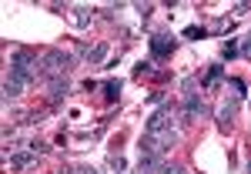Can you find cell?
Here are the masks:
<instances>
[{
  "label": "cell",
  "mask_w": 251,
  "mask_h": 174,
  "mask_svg": "<svg viewBox=\"0 0 251 174\" xmlns=\"http://www.w3.org/2000/svg\"><path fill=\"white\" fill-rule=\"evenodd\" d=\"M77 64L74 54L60 50V47H50L40 54V80H57V77H67V71Z\"/></svg>",
  "instance_id": "obj_1"
},
{
  "label": "cell",
  "mask_w": 251,
  "mask_h": 174,
  "mask_svg": "<svg viewBox=\"0 0 251 174\" xmlns=\"http://www.w3.org/2000/svg\"><path fill=\"white\" fill-rule=\"evenodd\" d=\"M10 77L17 80V84H24V87H30L40 77V57H34L30 50H14V57H10Z\"/></svg>",
  "instance_id": "obj_2"
},
{
  "label": "cell",
  "mask_w": 251,
  "mask_h": 174,
  "mask_svg": "<svg viewBox=\"0 0 251 174\" xmlns=\"http://www.w3.org/2000/svg\"><path fill=\"white\" fill-rule=\"evenodd\" d=\"M177 144V131H161V134H144L141 137V154L164 157Z\"/></svg>",
  "instance_id": "obj_3"
},
{
  "label": "cell",
  "mask_w": 251,
  "mask_h": 174,
  "mask_svg": "<svg viewBox=\"0 0 251 174\" xmlns=\"http://www.w3.org/2000/svg\"><path fill=\"white\" fill-rule=\"evenodd\" d=\"M174 104L171 100H164L161 107H157L154 114L148 117V124H144V134H161V131H171V121H174Z\"/></svg>",
  "instance_id": "obj_4"
},
{
  "label": "cell",
  "mask_w": 251,
  "mask_h": 174,
  "mask_svg": "<svg viewBox=\"0 0 251 174\" xmlns=\"http://www.w3.org/2000/svg\"><path fill=\"white\" fill-rule=\"evenodd\" d=\"M148 47H151V57H154V60H164V57H171V54H174L177 40H174L171 34H151Z\"/></svg>",
  "instance_id": "obj_5"
},
{
  "label": "cell",
  "mask_w": 251,
  "mask_h": 174,
  "mask_svg": "<svg viewBox=\"0 0 251 174\" xmlns=\"http://www.w3.org/2000/svg\"><path fill=\"white\" fill-rule=\"evenodd\" d=\"M181 117H184V124H194L198 117H204V104H201V94L194 91V94H184V111H181Z\"/></svg>",
  "instance_id": "obj_6"
},
{
  "label": "cell",
  "mask_w": 251,
  "mask_h": 174,
  "mask_svg": "<svg viewBox=\"0 0 251 174\" xmlns=\"http://www.w3.org/2000/svg\"><path fill=\"white\" fill-rule=\"evenodd\" d=\"M234 117H238V100L228 97V100L218 107V127H221V131H231V127H234Z\"/></svg>",
  "instance_id": "obj_7"
},
{
  "label": "cell",
  "mask_w": 251,
  "mask_h": 174,
  "mask_svg": "<svg viewBox=\"0 0 251 174\" xmlns=\"http://www.w3.org/2000/svg\"><path fill=\"white\" fill-rule=\"evenodd\" d=\"M3 164H10L14 171H27L37 164V154L34 151H17V154H3Z\"/></svg>",
  "instance_id": "obj_8"
},
{
  "label": "cell",
  "mask_w": 251,
  "mask_h": 174,
  "mask_svg": "<svg viewBox=\"0 0 251 174\" xmlns=\"http://www.w3.org/2000/svg\"><path fill=\"white\" fill-rule=\"evenodd\" d=\"M67 94H71V80H67V77L47 80V97H50V104H60Z\"/></svg>",
  "instance_id": "obj_9"
},
{
  "label": "cell",
  "mask_w": 251,
  "mask_h": 174,
  "mask_svg": "<svg viewBox=\"0 0 251 174\" xmlns=\"http://www.w3.org/2000/svg\"><path fill=\"white\" fill-rule=\"evenodd\" d=\"M91 14H94V10H91V7H84V3L71 7V20H74V27H77V30H84V27L91 24Z\"/></svg>",
  "instance_id": "obj_10"
},
{
  "label": "cell",
  "mask_w": 251,
  "mask_h": 174,
  "mask_svg": "<svg viewBox=\"0 0 251 174\" xmlns=\"http://www.w3.org/2000/svg\"><path fill=\"white\" fill-rule=\"evenodd\" d=\"M24 94V84H17L14 77L3 80V104H10V100H17V97Z\"/></svg>",
  "instance_id": "obj_11"
},
{
  "label": "cell",
  "mask_w": 251,
  "mask_h": 174,
  "mask_svg": "<svg viewBox=\"0 0 251 174\" xmlns=\"http://www.w3.org/2000/svg\"><path fill=\"white\" fill-rule=\"evenodd\" d=\"M228 91H231V97L238 100V104H241V100L248 97V84H245L241 77H228Z\"/></svg>",
  "instance_id": "obj_12"
},
{
  "label": "cell",
  "mask_w": 251,
  "mask_h": 174,
  "mask_svg": "<svg viewBox=\"0 0 251 174\" xmlns=\"http://www.w3.org/2000/svg\"><path fill=\"white\" fill-rule=\"evenodd\" d=\"M221 77H225V67H221V64H214L211 71H208V77H204V87H208V91H214Z\"/></svg>",
  "instance_id": "obj_13"
},
{
  "label": "cell",
  "mask_w": 251,
  "mask_h": 174,
  "mask_svg": "<svg viewBox=\"0 0 251 174\" xmlns=\"http://www.w3.org/2000/svg\"><path fill=\"white\" fill-rule=\"evenodd\" d=\"M117 97H121V80H107L104 84V100L107 104H117Z\"/></svg>",
  "instance_id": "obj_14"
},
{
  "label": "cell",
  "mask_w": 251,
  "mask_h": 174,
  "mask_svg": "<svg viewBox=\"0 0 251 174\" xmlns=\"http://www.w3.org/2000/svg\"><path fill=\"white\" fill-rule=\"evenodd\" d=\"M157 71H154V60H141L134 67V77H154Z\"/></svg>",
  "instance_id": "obj_15"
},
{
  "label": "cell",
  "mask_w": 251,
  "mask_h": 174,
  "mask_svg": "<svg viewBox=\"0 0 251 174\" xmlns=\"http://www.w3.org/2000/svg\"><path fill=\"white\" fill-rule=\"evenodd\" d=\"M221 57H225V60L241 57V54H238V40H225V47H221Z\"/></svg>",
  "instance_id": "obj_16"
},
{
  "label": "cell",
  "mask_w": 251,
  "mask_h": 174,
  "mask_svg": "<svg viewBox=\"0 0 251 174\" xmlns=\"http://www.w3.org/2000/svg\"><path fill=\"white\" fill-rule=\"evenodd\" d=\"M107 168L117 171V174H124V171H127V161H124L121 154H111V157H107Z\"/></svg>",
  "instance_id": "obj_17"
},
{
  "label": "cell",
  "mask_w": 251,
  "mask_h": 174,
  "mask_svg": "<svg viewBox=\"0 0 251 174\" xmlns=\"http://www.w3.org/2000/svg\"><path fill=\"white\" fill-rule=\"evenodd\" d=\"M204 34H208V30H204V27H198V24H188V27H184V37H188V40L204 37Z\"/></svg>",
  "instance_id": "obj_18"
},
{
  "label": "cell",
  "mask_w": 251,
  "mask_h": 174,
  "mask_svg": "<svg viewBox=\"0 0 251 174\" xmlns=\"http://www.w3.org/2000/svg\"><path fill=\"white\" fill-rule=\"evenodd\" d=\"M134 10L141 14V20H148L151 14H154V3H134Z\"/></svg>",
  "instance_id": "obj_19"
},
{
  "label": "cell",
  "mask_w": 251,
  "mask_h": 174,
  "mask_svg": "<svg viewBox=\"0 0 251 174\" xmlns=\"http://www.w3.org/2000/svg\"><path fill=\"white\" fill-rule=\"evenodd\" d=\"M238 54H241V57H251V34H248V37H241V44H238Z\"/></svg>",
  "instance_id": "obj_20"
},
{
  "label": "cell",
  "mask_w": 251,
  "mask_h": 174,
  "mask_svg": "<svg viewBox=\"0 0 251 174\" xmlns=\"http://www.w3.org/2000/svg\"><path fill=\"white\" fill-rule=\"evenodd\" d=\"M214 30H218V34H228V30H231V20L218 17V20H214Z\"/></svg>",
  "instance_id": "obj_21"
},
{
  "label": "cell",
  "mask_w": 251,
  "mask_h": 174,
  "mask_svg": "<svg viewBox=\"0 0 251 174\" xmlns=\"http://www.w3.org/2000/svg\"><path fill=\"white\" fill-rule=\"evenodd\" d=\"M148 104L161 107V104H164V91H151V94H148Z\"/></svg>",
  "instance_id": "obj_22"
},
{
  "label": "cell",
  "mask_w": 251,
  "mask_h": 174,
  "mask_svg": "<svg viewBox=\"0 0 251 174\" xmlns=\"http://www.w3.org/2000/svg\"><path fill=\"white\" fill-rule=\"evenodd\" d=\"M248 10H251V3H248V0H241V3H234V7H231V14H234V17H241V14H248Z\"/></svg>",
  "instance_id": "obj_23"
},
{
  "label": "cell",
  "mask_w": 251,
  "mask_h": 174,
  "mask_svg": "<svg viewBox=\"0 0 251 174\" xmlns=\"http://www.w3.org/2000/svg\"><path fill=\"white\" fill-rule=\"evenodd\" d=\"M47 121V114L44 111H34V114H27V124H44Z\"/></svg>",
  "instance_id": "obj_24"
},
{
  "label": "cell",
  "mask_w": 251,
  "mask_h": 174,
  "mask_svg": "<svg viewBox=\"0 0 251 174\" xmlns=\"http://www.w3.org/2000/svg\"><path fill=\"white\" fill-rule=\"evenodd\" d=\"M74 174H97V168H91V164H80V168H74Z\"/></svg>",
  "instance_id": "obj_25"
},
{
  "label": "cell",
  "mask_w": 251,
  "mask_h": 174,
  "mask_svg": "<svg viewBox=\"0 0 251 174\" xmlns=\"http://www.w3.org/2000/svg\"><path fill=\"white\" fill-rule=\"evenodd\" d=\"M57 174H74V168H71V164H60V171Z\"/></svg>",
  "instance_id": "obj_26"
},
{
  "label": "cell",
  "mask_w": 251,
  "mask_h": 174,
  "mask_svg": "<svg viewBox=\"0 0 251 174\" xmlns=\"http://www.w3.org/2000/svg\"><path fill=\"white\" fill-rule=\"evenodd\" d=\"M174 174H191V171H188V168H181V164H177V168H174Z\"/></svg>",
  "instance_id": "obj_27"
},
{
  "label": "cell",
  "mask_w": 251,
  "mask_h": 174,
  "mask_svg": "<svg viewBox=\"0 0 251 174\" xmlns=\"http://www.w3.org/2000/svg\"><path fill=\"white\" fill-rule=\"evenodd\" d=\"M248 174H251V157H248Z\"/></svg>",
  "instance_id": "obj_28"
}]
</instances>
